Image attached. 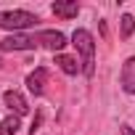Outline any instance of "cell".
<instances>
[{
  "label": "cell",
  "mask_w": 135,
  "mask_h": 135,
  "mask_svg": "<svg viewBox=\"0 0 135 135\" xmlns=\"http://www.w3.org/2000/svg\"><path fill=\"white\" fill-rule=\"evenodd\" d=\"M35 40H37V45H45L48 50H61V48L66 45V35H64V32H56V29L37 32Z\"/></svg>",
  "instance_id": "3"
},
{
  "label": "cell",
  "mask_w": 135,
  "mask_h": 135,
  "mask_svg": "<svg viewBox=\"0 0 135 135\" xmlns=\"http://www.w3.org/2000/svg\"><path fill=\"white\" fill-rule=\"evenodd\" d=\"M122 135H135V130H132V127H127V124H122Z\"/></svg>",
  "instance_id": "12"
},
{
  "label": "cell",
  "mask_w": 135,
  "mask_h": 135,
  "mask_svg": "<svg viewBox=\"0 0 135 135\" xmlns=\"http://www.w3.org/2000/svg\"><path fill=\"white\" fill-rule=\"evenodd\" d=\"M119 21H122V29H119V35H122V40H127V37L132 35V29H135V19H132L130 13H124Z\"/></svg>",
  "instance_id": "11"
},
{
  "label": "cell",
  "mask_w": 135,
  "mask_h": 135,
  "mask_svg": "<svg viewBox=\"0 0 135 135\" xmlns=\"http://www.w3.org/2000/svg\"><path fill=\"white\" fill-rule=\"evenodd\" d=\"M37 40L27 35H11L6 40H0V50H35Z\"/></svg>",
  "instance_id": "4"
},
{
  "label": "cell",
  "mask_w": 135,
  "mask_h": 135,
  "mask_svg": "<svg viewBox=\"0 0 135 135\" xmlns=\"http://www.w3.org/2000/svg\"><path fill=\"white\" fill-rule=\"evenodd\" d=\"M72 45L82 56V74L85 77H93V72H95V42H93V35L88 29H74Z\"/></svg>",
  "instance_id": "1"
},
{
  "label": "cell",
  "mask_w": 135,
  "mask_h": 135,
  "mask_svg": "<svg viewBox=\"0 0 135 135\" xmlns=\"http://www.w3.org/2000/svg\"><path fill=\"white\" fill-rule=\"evenodd\" d=\"M45 82H48V69L45 66H40V69H35L29 77H27V88L35 93V95H40L42 90H45Z\"/></svg>",
  "instance_id": "7"
},
{
  "label": "cell",
  "mask_w": 135,
  "mask_h": 135,
  "mask_svg": "<svg viewBox=\"0 0 135 135\" xmlns=\"http://www.w3.org/2000/svg\"><path fill=\"white\" fill-rule=\"evenodd\" d=\"M40 19L29 11H3L0 13V27L8 29V32H19V29H27V27H35Z\"/></svg>",
  "instance_id": "2"
},
{
  "label": "cell",
  "mask_w": 135,
  "mask_h": 135,
  "mask_svg": "<svg viewBox=\"0 0 135 135\" xmlns=\"http://www.w3.org/2000/svg\"><path fill=\"white\" fill-rule=\"evenodd\" d=\"M50 11H53L56 16H61V19H74V16L80 13V6H77V3H53Z\"/></svg>",
  "instance_id": "9"
},
{
  "label": "cell",
  "mask_w": 135,
  "mask_h": 135,
  "mask_svg": "<svg viewBox=\"0 0 135 135\" xmlns=\"http://www.w3.org/2000/svg\"><path fill=\"white\" fill-rule=\"evenodd\" d=\"M119 80H122V90L124 93H135V56H130L124 64H122V74H119Z\"/></svg>",
  "instance_id": "6"
},
{
  "label": "cell",
  "mask_w": 135,
  "mask_h": 135,
  "mask_svg": "<svg viewBox=\"0 0 135 135\" xmlns=\"http://www.w3.org/2000/svg\"><path fill=\"white\" fill-rule=\"evenodd\" d=\"M56 64H58V69L64 72V74H77V72H82V64L77 61V58H72V56H64V53H58L56 56Z\"/></svg>",
  "instance_id": "8"
},
{
  "label": "cell",
  "mask_w": 135,
  "mask_h": 135,
  "mask_svg": "<svg viewBox=\"0 0 135 135\" xmlns=\"http://www.w3.org/2000/svg\"><path fill=\"white\" fill-rule=\"evenodd\" d=\"M19 130V117H6L0 122V135H16Z\"/></svg>",
  "instance_id": "10"
},
{
  "label": "cell",
  "mask_w": 135,
  "mask_h": 135,
  "mask_svg": "<svg viewBox=\"0 0 135 135\" xmlns=\"http://www.w3.org/2000/svg\"><path fill=\"white\" fill-rule=\"evenodd\" d=\"M3 101H6V106L13 111V117H24V114L29 111V103H27V98H24L19 90H6Z\"/></svg>",
  "instance_id": "5"
}]
</instances>
